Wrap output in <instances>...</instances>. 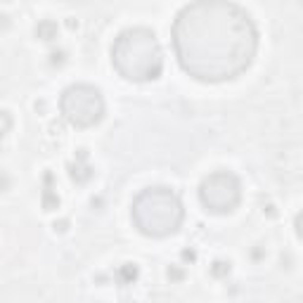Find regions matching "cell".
<instances>
[{
	"mask_svg": "<svg viewBox=\"0 0 303 303\" xmlns=\"http://www.w3.org/2000/svg\"><path fill=\"white\" fill-rule=\"evenodd\" d=\"M171 36L182 71L204 83L242 76L258 50V29L251 15L230 0L185 5L173 22Z\"/></svg>",
	"mask_w": 303,
	"mask_h": 303,
	"instance_id": "cell-1",
	"label": "cell"
},
{
	"mask_svg": "<svg viewBox=\"0 0 303 303\" xmlns=\"http://www.w3.org/2000/svg\"><path fill=\"white\" fill-rule=\"evenodd\" d=\"M111 62L123 78L142 83L161 76L164 52L154 31L145 26H133L116 36L111 45Z\"/></svg>",
	"mask_w": 303,
	"mask_h": 303,
	"instance_id": "cell-2",
	"label": "cell"
},
{
	"mask_svg": "<svg viewBox=\"0 0 303 303\" xmlns=\"http://www.w3.org/2000/svg\"><path fill=\"white\" fill-rule=\"evenodd\" d=\"M180 197L164 185L142 190L133 201V220L137 230L147 237H166L173 235L182 223Z\"/></svg>",
	"mask_w": 303,
	"mask_h": 303,
	"instance_id": "cell-3",
	"label": "cell"
},
{
	"mask_svg": "<svg viewBox=\"0 0 303 303\" xmlns=\"http://www.w3.org/2000/svg\"><path fill=\"white\" fill-rule=\"evenodd\" d=\"M62 116L74 128H90L105 116V100L95 86L76 83L62 92L60 100Z\"/></svg>",
	"mask_w": 303,
	"mask_h": 303,
	"instance_id": "cell-4",
	"label": "cell"
},
{
	"mask_svg": "<svg viewBox=\"0 0 303 303\" xmlns=\"http://www.w3.org/2000/svg\"><path fill=\"white\" fill-rule=\"evenodd\" d=\"M199 199L204 209L211 213H230L237 209L242 199L239 178L230 171H216L199 185Z\"/></svg>",
	"mask_w": 303,
	"mask_h": 303,
	"instance_id": "cell-5",
	"label": "cell"
},
{
	"mask_svg": "<svg viewBox=\"0 0 303 303\" xmlns=\"http://www.w3.org/2000/svg\"><path fill=\"white\" fill-rule=\"evenodd\" d=\"M45 182H47V187L45 190H43V209H45V211H55V209H60V197H57V192H55V190H52V185H50V182H52V175H50V173H47L45 175Z\"/></svg>",
	"mask_w": 303,
	"mask_h": 303,
	"instance_id": "cell-6",
	"label": "cell"
},
{
	"mask_svg": "<svg viewBox=\"0 0 303 303\" xmlns=\"http://www.w3.org/2000/svg\"><path fill=\"white\" fill-rule=\"evenodd\" d=\"M36 36H38L41 41H52V38H57V22H52V19H41L38 26H36Z\"/></svg>",
	"mask_w": 303,
	"mask_h": 303,
	"instance_id": "cell-7",
	"label": "cell"
},
{
	"mask_svg": "<svg viewBox=\"0 0 303 303\" xmlns=\"http://www.w3.org/2000/svg\"><path fill=\"white\" fill-rule=\"evenodd\" d=\"M69 175H71V180H76V182H86L92 178V168L86 166V164H71V166H69Z\"/></svg>",
	"mask_w": 303,
	"mask_h": 303,
	"instance_id": "cell-8",
	"label": "cell"
},
{
	"mask_svg": "<svg viewBox=\"0 0 303 303\" xmlns=\"http://www.w3.org/2000/svg\"><path fill=\"white\" fill-rule=\"evenodd\" d=\"M119 280H121L123 284H133V282L137 280V265L135 263H126V265H121Z\"/></svg>",
	"mask_w": 303,
	"mask_h": 303,
	"instance_id": "cell-9",
	"label": "cell"
},
{
	"mask_svg": "<svg viewBox=\"0 0 303 303\" xmlns=\"http://www.w3.org/2000/svg\"><path fill=\"white\" fill-rule=\"evenodd\" d=\"M227 273H230V263H225V260H216L211 265L213 277H227Z\"/></svg>",
	"mask_w": 303,
	"mask_h": 303,
	"instance_id": "cell-10",
	"label": "cell"
},
{
	"mask_svg": "<svg viewBox=\"0 0 303 303\" xmlns=\"http://www.w3.org/2000/svg\"><path fill=\"white\" fill-rule=\"evenodd\" d=\"M0 116H2V135H7V133H10V126H12V119H10V111H2Z\"/></svg>",
	"mask_w": 303,
	"mask_h": 303,
	"instance_id": "cell-11",
	"label": "cell"
},
{
	"mask_svg": "<svg viewBox=\"0 0 303 303\" xmlns=\"http://www.w3.org/2000/svg\"><path fill=\"white\" fill-rule=\"evenodd\" d=\"M294 227H296V235L303 239V211L296 216V220H294Z\"/></svg>",
	"mask_w": 303,
	"mask_h": 303,
	"instance_id": "cell-12",
	"label": "cell"
},
{
	"mask_svg": "<svg viewBox=\"0 0 303 303\" xmlns=\"http://www.w3.org/2000/svg\"><path fill=\"white\" fill-rule=\"evenodd\" d=\"M168 280L180 282V280H182V270H178V268H171V270H168Z\"/></svg>",
	"mask_w": 303,
	"mask_h": 303,
	"instance_id": "cell-13",
	"label": "cell"
},
{
	"mask_svg": "<svg viewBox=\"0 0 303 303\" xmlns=\"http://www.w3.org/2000/svg\"><path fill=\"white\" fill-rule=\"evenodd\" d=\"M182 260H190V263H192V260H197V254H195L192 249H185V251H182Z\"/></svg>",
	"mask_w": 303,
	"mask_h": 303,
	"instance_id": "cell-14",
	"label": "cell"
},
{
	"mask_svg": "<svg viewBox=\"0 0 303 303\" xmlns=\"http://www.w3.org/2000/svg\"><path fill=\"white\" fill-rule=\"evenodd\" d=\"M50 62H52V64H62V62H64V52H52V55H50Z\"/></svg>",
	"mask_w": 303,
	"mask_h": 303,
	"instance_id": "cell-15",
	"label": "cell"
},
{
	"mask_svg": "<svg viewBox=\"0 0 303 303\" xmlns=\"http://www.w3.org/2000/svg\"><path fill=\"white\" fill-rule=\"evenodd\" d=\"M55 232H66V227H69V220H60V223H57V220H55Z\"/></svg>",
	"mask_w": 303,
	"mask_h": 303,
	"instance_id": "cell-16",
	"label": "cell"
}]
</instances>
